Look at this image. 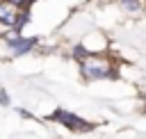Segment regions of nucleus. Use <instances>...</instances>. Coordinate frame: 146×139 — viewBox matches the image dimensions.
Listing matches in <instances>:
<instances>
[{"mask_svg": "<svg viewBox=\"0 0 146 139\" xmlns=\"http://www.w3.org/2000/svg\"><path fill=\"white\" fill-rule=\"evenodd\" d=\"M82 75L87 80H105V77H116L114 73V66L105 59V57H98V55H89L82 59Z\"/></svg>", "mask_w": 146, "mask_h": 139, "instance_id": "nucleus-1", "label": "nucleus"}, {"mask_svg": "<svg viewBox=\"0 0 146 139\" xmlns=\"http://www.w3.org/2000/svg\"><path fill=\"white\" fill-rule=\"evenodd\" d=\"M50 121H57V123L66 125L68 130H75V132H89L94 128L89 121H84V118H80V116H75V114L66 112V109H55L50 114Z\"/></svg>", "mask_w": 146, "mask_h": 139, "instance_id": "nucleus-2", "label": "nucleus"}, {"mask_svg": "<svg viewBox=\"0 0 146 139\" xmlns=\"http://www.w3.org/2000/svg\"><path fill=\"white\" fill-rule=\"evenodd\" d=\"M18 16H21V9L16 5H11L9 0H0V23L14 27L16 21H18Z\"/></svg>", "mask_w": 146, "mask_h": 139, "instance_id": "nucleus-3", "label": "nucleus"}, {"mask_svg": "<svg viewBox=\"0 0 146 139\" xmlns=\"http://www.w3.org/2000/svg\"><path fill=\"white\" fill-rule=\"evenodd\" d=\"M34 46H36V36H30V39L21 36V39H18L14 46H9V48H11V52H14V55H25V52H30Z\"/></svg>", "mask_w": 146, "mask_h": 139, "instance_id": "nucleus-4", "label": "nucleus"}, {"mask_svg": "<svg viewBox=\"0 0 146 139\" xmlns=\"http://www.w3.org/2000/svg\"><path fill=\"white\" fill-rule=\"evenodd\" d=\"M27 21H30V11H27V9H21V16H18V21H16L14 30H18V32H21V30H23V25H25Z\"/></svg>", "mask_w": 146, "mask_h": 139, "instance_id": "nucleus-5", "label": "nucleus"}, {"mask_svg": "<svg viewBox=\"0 0 146 139\" xmlns=\"http://www.w3.org/2000/svg\"><path fill=\"white\" fill-rule=\"evenodd\" d=\"M2 39H5L9 46H14V43L21 39V32H18V30H9V32H5V34H2Z\"/></svg>", "mask_w": 146, "mask_h": 139, "instance_id": "nucleus-6", "label": "nucleus"}, {"mask_svg": "<svg viewBox=\"0 0 146 139\" xmlns=\"http://www.w3.org/2000/svg\"><path fill=\"white\" fill-rule=\"evenodd\" d=\"M121 5H123L128 11H137V9H139V0H121Z\"/></svg>", "mask_w": 146, "mask_h": 139, "instance_id": "nucleus-7", "label": "nucleus"}, {"mask_svg": "<svg viewBox=\"0 0 146 139\" xmlns=\"http://www.w3.org/2000/svg\"><path fill=\"white\" fill-rule=\"evenodd\" d=\"M73 55H75L78 59H84V57H89L91 52H87V50H84L82 46H75V48H73Z\"/></svg>", "mask_w": 146, "mask_h": 139, "instance_id": "nucleus-8", "label": "nucleus"}, {"mask_svg": "<svg viewBox=\"0 0 146 139\" xmlns=\"http://www.w3.org/2000/svg\"><path fill=\"white\" fill-rule=\"evenodd\" d=\"M9 2H11V5H16L18 9H27V7H30L34 0H9Z\"/></svg>", "mask_w": 146, "mask_h": 139, "instance_id": "nucleus-9", "label": "nucleus"}, {"mask_svg": "<svg viewBox=\"0 0 146 139\" xmlns=\"http://www.w3.org/2000/svg\"><path fill=\"white\" fill-rule=\"evenodd\" d=\"M0 103H2V105H7V103H9V100H7V93H5V91H0Z\"/></svg>", "mask_w": 146, "mask_h": 139, "instance_id": "nucleus-10", "label": "nucleus"}]
</instances>
